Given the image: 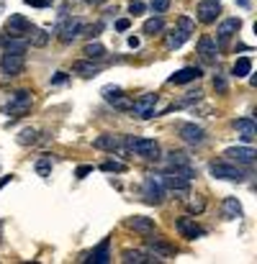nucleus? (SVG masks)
<instances>
[{
  "mask_svg": "<svg viewBox=\"0 0 257 264\" xmlns=\"http://www.w3.org/2000/svg\"><path fill=\"white\" fill-rule=\"evenodd\" d=\"M124 146H126V151H131L134 157H142V159H160V146H157V141H152V139H142V136H126L124 139Z\"/></svg>",
  "mask_w": 257,
  "mask_h": 264,
  "instance_id": "nucleus-1",
  "label": "nucleus"
},
{
  "mask_svg": "<svg viewBox=\"0 0 257 264\" xmlns=\"http://www.w3.org/2000/svg\"><path fill=\"white\" fill-rule=\"evenodd\" d=\"M8 116H13V118H21V116H26L29 111H31V90H16L13 95H11V103H8Z\"/></svg>",
  "mask_w": 257,
  "mask_h": 264,
  "instance_id": "nucleus-2",
  "label": "nucleus"
},
{
  "mask_svg": "<svg viewBox=\"0 0 257 264\" xmlns=\"http://www.w3.org/2000/svg\"><path fill=\"white\" fill-rule=\"evenodd\" d=\"M142 192H144V200H147L149 205H160V203L165 200V187H162L160 177H154V174H149V177L144 180Z\"/></svg>",
  "mask_w": 257,
  "mask_h": 264,
  "instance_id": "nucleus-3",
  "label": "nucleus"
},
{
  "mask_svg": "<svg viewBox=\"0 0 257 264\" xmlns=\"http://www.w3.org/2000/svg\"><path fill=\"white\" fill-rule=\"evenodd\" d=\"M208 169H211V174L219 177V180H231V182H242V180H244L242 169H239L236 164H229V162H213Z\"/></svg>",
  "mask_w": 257,
  "mask_h": 264,
  "instance_id": "nucleus-4",
  "label": "nucleus"
},
{
  "mask_svg": "<svg viewBox=\"0 0 257 264\" xmlns=\"http://www.w3.org/2000/svg\"><path fill=\"white\" fill-rule=\"evenodd\" d=\"M239 29H242V21H239V18H226V21H221L219 29H216V47L224 49V47L229 44V39H231Z\"/></svg>",
  "mask_w": 257,
  "mask_h": 264,
  "instance_id": "nucleus-5",
  "label": "nucleus"
},
{
  "mask_svg": "<svg viewBox=\"0 0 257 264\" xmlns=\"http://www.w3.org/2000/svg\"><path fill=\"white\" fill-rule=\"evenodd\" d=\"M157 108V93H144L136 103H131V113L139 118H152Z\"/></svg>",
  "mask_w": 257,
  "mask_h": 264,
  "instance_id": "nucleus-6",
  "label": "nucleus"
},
{
  "mask_svg": "<svg viewBox=\"0 0 257 264\" xmlns=\"http://www.w3.org/2000/svg\"><path fill=\"white\" fill-rule=\"evenodd\" d=\"M177 136L190 146H201L206 141V131L201 126H195V123H180L177 126Z\"/></svg>",
  "mask_w": 257,
  "mask_h": 264,
  "instance_id": "nucleus-7",
  "label": "nucleus"
},
{
  "mask_svg": "<svg viewBox=\"0 0 257 264\" xmlns=\"http://www.w3.org/2000/svg\"><path fill=\"white\" fill-rule=\"evenodd\" d=\"M0 70H3V75H8V77H18L26 70L24 54H3V59H0Z\"/></svg>",
  "mask_w": 257,
  "mask_h": 264,
  "instance_id": "nucleus-8",
  "label": "nucleus"
},
{
  "mask_svg": "<svg viewBox=\"0 0 257 264\" xmlns=\"http://www.w3.org/2000/svg\"><path fill=\"white\" fill-rule=\"evenodd\" d=\"M219 13H221V6L216 3V0H201L198 8H195L198 21H201V24H206V26H208V24H216Z\"/></svg>",
  "mask_w": 257,
  "mask_h": 264,
  "instance_id": "nucleus-9",
  "label": "nucleus"
},
{
  "mask_svg": "<svg viewBox=\"0 0 257 264\" xmlns=\"http://www.w3.org/2000/svg\"><path fill=\"white\" fill-rule=\"evenodd\" d=\"M93 146L95 149H101V151H116V154H126V146H124V139L121 136H113V134H103V136H98L95 141H93Z\"/></svg>",
  "mask_w": 257,
  "mask_h": 264,
  "instance_id": "nucleus-10",
  "label": "nucleus"
},
{
  "mask_svg": "<svg viewBox=\"0 0 257 264\" xmlns=\"http://www.w3.org/2000/svg\"><path fill=\"white\" fill-rule=\"evenodd\" d=\"M224 157H229L231 162H236V164H242V167H249V164H254L257 151H254L252 146H231V149L224 151Z\"/></svg>",
  "mask_w": 257,
  "mask_h": 264,
  "instance_id": "nucleus-11",
  "label": "nucleus"
},
{
  "mask_svg": "<svg viewBox=\"0 0 257 264\" xmlns=\"http://www.w3.org/2000/svg\"><path fill=\"white\" fill-rule=\"evenodd\" d=\"M160 182H162V187L165 190H170V192H175V195H180V197H188L190 195V185H188V180H183V177H177V174H162L160 177Z\"/></svg>",
  "mask_w": 257,
  "mask_h": 264,
  "instance_id": "nucleus-12",
  "label": "nucleus"
},
{
  "mask_svg": "<svg viewBox=\"0 0 257 264\" xmlns=\"http://www.w3.org/2000/svg\"><path fill=\"white\" fill-rule=\"evenodd\" d=\"M83 21L80 18H67V21H62L60 26H57V31H60V39L65 41V44H70V41H75L80 34H83Z\"/></svg>",
  "mask_w": 257,
  "mask_h": 264,
  "instance_id": "nucleus-13",
  "label": "nucleus"
},
{
  "mask_svg": "<svg viewBox=\"0 0 257 264\" xmlns=\"http://www.w3.org/2000/svg\"><path fill=\"white\" fill-rule=\"evenodd\" d=\"M198 57H201L203 64H216L219 47H216V41L211 36H201V41H198Z\"/></svg>",
  "mask_w": 257,
  "mask_h": 264,
  "instance_id": "nucleus-14",
  "label": "nucleus"
},
{
  "mask_svg": "<svg viewBox=\"0 0 257 264\" xmlns=\"http://www.w3.org/2000/svg\"><path fill=\"white\" fill-rule=\"evenodd\" d=\"M175 228H177V233L183 236V238H198V236H203V228L195 223V218H188V215H183V218H177L175 221Z\"/></svg>",
  "mask_w": 257,
  "mask_h": 264,
  "instance_id": "nucleus-15",
  "label": "nucleus"
},
{
  "mask_svg": "<svg viewBox=\"0 0 257 264\" xmlns=\"http://www.w3.org/2000/svg\"><path fill=\"white\" fill-rule=\"evenodd\" d=\"M6 29L11 31V36H13V39H24V36H26V31L31 29V21H29L26 16H11V18H8V24H6Z\"/></svg>",
  "mask_w": 257,
  "mask_h": 264,
  "instance_id": "nucleus-16",
  "label": "nucleus"
},
{
  "mask_svg": "<svg viewBox=\"0 0 257 264\" xmlns=\"http://www.w3.org/2000/svg\"><path fill=\"white\" fill-rule=\"evenodd\" d=\"M234 128H236V134H239V139H242L244 144H252L254 136H257V126H254L252 118H239V121H234Z\"/></svg>",
  "mask_w": 257,
  "mask_h": 264,
  "instance_id": "nucleus-17",
  "label": "nucleus"
},
{
  "mask_svg": "<svg viewBox=\"0 0 257 264\" xmlns=\"http://www.w3.org/2000/svg\"><path fill=\"white\" fill-rule=\"evenodd\" d=\"M147 249L154 254V259H167V256L175 254V246L162 241V238H147Z\"/></svg>",
  "mask_w": 257,
  "mask_h": 264,
  "instance_id": "nucleus-18",
  "label": "nucleus"
},
{
  "mask_svg": "<svg viewBox=\"0 0 257 264\" xmlns=\"http://www.w3.org/2000/svg\"><path fill=\"white\" fill-rule=\"evenodd\" d=\"M203 72H201V67H183V70H177L172 77H170V85H185V82H193V80H198Z\"/></svg>",
  "mask_w": 257,
  "mask_h": 264,
  "instance_id": "nucleus-19",
  "label": "nucleus"
},
{
  "mask_svg": "<svg viewBox=\"0 0 257 264\" xmlns=\"http://www.w3.org/2000/svg\"><path fill=\"white\" fill-rule=\"evenodd\" d=\"M0 44L6 47V54H26L29 49V41L26 39H6V34H0Z\"/></svg>",
  "mask_w": 257,
  "mask_h": 264,
  "instance_id": "nucleus-20",
  "label": "nucleus"
},
{
  "mask_svg": "<svg viewBox=\"0 0 257 264\" xmlns=\"http://www.w3.org/2000/svg\"><path fill=\"white\" fill-rule=\"evenodd\" d=\"M126 226L129 228H134V231H139V233H152L154 231V218H144V215H134V218H129L126 221Z\"/></svg>",
  "mask_w": 257,
  "mask_h": 264,
  "instance_id": "nucleus-21",
  "label": "nucleus"
},
{
  "mask_svg": "<svg viewBox=\"0 0 257 264\" xmlns=\"http://www.w3.org/2000/svg\"><path fill=\"white\" fill-rule=\"evenodd\" d=\"M111 241L108 238H103L101 244H98V249H93V254H90V259L88 261H93V264H108L111 261Z\"/></svg>",
  "mask_w": 257,
  "mask_h": 264,
  "instance_id": "nucleus-22",
  "label": "nucleus"
},
{
  "mask_svg": "<svg viewBox=\"0 0 257 264\" xmlns=\"http://www.w3.org/2000/svg\"><path fill=\"white\" fill-rule=\"evenodd\" d=\"M221 210H224V218L226 221H236V218H242V203L236 200V197H226L224 200V205H221Z\"/></svg>",
  "mask_w": 257,
  "mask_h": 264,
  "instance_id": "nucleus-23",
  "label": "nucleus"
},
{
  "mask_svg": "<svg viewBox=\"0 0 257 264\" xmlns=\"http://www.w3.org/2000/svg\"><path fill=\"white\" fill-rule=\"evenodd\" d=\"M26 41L31 44V47H47L49 44V34L44 31V29H36V26H31L29 31H26Z\"/></svg>",
  "mask_w": 257,
  "mask_h": 264,
  "instance_id": "nucleus-24",
  "label": "nucleus"
},
{
  "mask_svg": "<svg viewBox=\"0 0 257 264\" xmlns=\"http://www.w3.org/2000/svg\"><path fill=\"white\" fill-rule=\"evenodd\" d=\"M72 72H77V75H83V77H95V75L101 72V64H95L93 59H88V62H75V64H72Z\"/></svg>",
  "mask_w": 257,
  "mask_h": 264,
  "instance_id": "nucleus-25",
  "label": "nucleus"
},
{
  "mask_svg": "<svg viewBox=\"0 0 257 264\" xmlns=\"http://www.w3.org/2000/svg\"><path fill=\"white\" fill-rule=\"evenodd\" d=\"M121 259L126 261V264H147V261H152L144 251H139V249H126L124 254H121Z\"/></svg>",
  "mask_w": 257,
  "mask_h": 264,
  "instance_id": "nucleus-26",
  "label": "nucleus"
},
{
  "mask_svg": "<svg viewBox=\"0 0 257 264\" xmlns=\"http://www.w3.org/2000/svg\"><path fill=\"white\" fill-rule=\"evenodd\" d=\"M83 54H85L88 59L98 62V59H103V57H106V47H103V44H98V41H90V44H85Z\"/></svg>",
  "mask_w": 257,
  "mask_h": 264,
  "instance_id": "nucleus-27",
  "label": "nucleus"
},
{
  "mask_svg": "<svg viewBox=\"0 0 257 264\" xmlns=\"http://www.w3.org/2000/svg\"><path fill=\"white\" fill-rule=\"evenodd\" d=\"M185 39H188V34H183L180 29H175V31H170V34H167L165 47H167V49H180V47L185 44Z\"/></svg>",
  "mask_w": 257,
  "mask_h": 264,
  "instance_id": "nucleus-28",
  "label": "nucleus"
},
{
  "mask_svg": "<svg viewBox=\"0 0 257 264\" xmlns=\"http://www.w3.org/2000/svg\"><path fill=\"white\" fill-rule=\"evenodd\" d=\"M249 72H252V59H249V57H239V59L234 62V77L242 80V77H247Z\"/></svg>",
  "mask_w": 257,
  "mask_h": 264,
  "instance_id": "nucleus-29",
  "label": "nucleus"
},
{
  "mask_svg": "<svg viewBox=\"0 0 257 264\" xmlns=\"http://www.w3.org/2000/svg\"><path fill=\"white\" fill-rule=\"evenodd\" d=\"M167 172H170V174H177V177H183V180H188V182L195 177V169H193L190 164H170Z\"/></svg>",
  "mask_w": 257,
  "mask_h": 264,
  "instance_id": "nucleus-30",
  "label": "nucleus"
},
{
  "mask_svg": "<svg viewBox=\"0 0 257 264\" xmlns=\"http://www.w3.org/2000/svg\"><path fill=\"white\" fill-rule=\"evenodd\" d=\"M162 31H165V21H162L160 16L144 21V34H147V36H154V34H162Z\"/></svg>",
  "mask_w": 257,
  "mask_h": 264,
  "instance_id": "nucleus-31",
  "label": "nucleus"
},
{
  "mask_svg": "<svg viewBox=\"0 0 257 264\" xmlns=\"http://www.w3.org/2000/svg\"><path fill=\"white\" fill-rule=\"evenodd\" d=\"M39 141V131L36 128H24L21 134H18V144L21 146H31V144H36Z\"/></svg>",
  "mask_w": 257,
  "mask_h": 264,
  "instance_id": "nucleus-32",
  "label": "nucleus"
},
{
  "mask_svg": "<svg viewBox=\"0 0 257 264\" xmlns=\"http://www.w3.org/2000/svg\"><path fill=\"white\" fill-rule=\"evenodd\" d=\"M34 169H36L42 177H49V174H52V157H49V154H44L42 159H36Z\"/></svg>",
  "mask_w": 257,
  "mask_h": 264,
  "instance_id": "nucleus-33",
  "label": "nucleus"
},
{
  "mask_svg": "<svg viewBox=\"0 0 257 264\" xmlns=\"http://www.w3.org/2000/svg\"><path fill=\"white\" fill-rule=\"evenodd\" d=\"M101 95H103V98H106L108 103H116V100H118V98L124 95V90H121L118 85H106V87L101 90Z\"/></svg>",
  "mask_w": 257,
  "mask_h": 264,
  "instance_id": "nucleus-34",
  "label": "nucleus"
},
{
  "mask_svg": "<svg viewBox=\"0 0 257 264\" xmlns=\"http://www.w3.org/2000/svg\"><path fill=\"white\" fill-rule=\"evenodd\" d=\"M201 95H203L201 90H195V93H188V95H185L183 100H177V103H175L172 108H188V105H193V103H198V100H201Z\"/></svg>",
  "mask_w": 257,
  "mask_h": 264,
  "instance_id": "nucleus-35",
  "label": "nucleus"
},
{
  "mask_svg": "<svg viewBox=\"0 0 257 264\" xmlns=\"http://www.w3.org/2000/svg\"><path fill=\"white\" fill-rule=\"evenodd\" d=\"M177 29H180L183 34H188V36H190V34L195 31V21H190L188 16H180V18H177Z\"/></svg>",
  "mask_w": 257,
  "mask_h": 264,
  "instance_id": "nucleus-36",
  "label": "nucleus"
},
{
  "mask_svg": "<svg viewBox=\"0 0 257 264\" xmlns=\"http://www.w3.org/2000/svg\"><path fill=\"white\" fill-rule=\"evenodd\" d=\"M213 90H216L219 95H226V93H229V82L224 80V75H213Z\"/></svg>",
  "mask_w": 257,
  "mask_h": 264,
  "instance_id": "nucleus-37",
  "label": "nucleus"
},
{
  "mask_svg": "<svg viewBox=\"0 0 257 264\" xmlns=\"http://www.w3.org/2000/svg\"><path fill=\"white\" fill-rule=\"evenodd\" d=\"M167 162H170V164H190V157L183 154V151H170V154H167Z\"/></svg>",
  "mask_w": 257,
  "mask_h": 264,
  "instance_id": "nucleus-38",
  "label": "nucleus"
},
{
  "mask_svg": "<svg viewBox=\"0 0 257 264\" xmlns=\"http://www.w3.org/2000/svg\"><path fill=\"white\" fill-rule=\"evenodd\" d=\"M101 169L103 172H126V164L124 162H103Z\"/></svg>",
  "mask_w": 257,
  "mask_h": 264,
  "instance_id": "nucleus-39",
  "label": "nucleus"
},
{
  "mask_svg": "<svg viewBox=\"0 0 257 264\" xmlns=\"http://www.w3.org/2000/svg\"><path fill=\"white\" fill-rule=\"evenodd\" d=\"M188 210H190V213H203V210H206V200H203V197L188 200Z\"/></svg>",
  "mask_w": 257,
  "mask_h": 264,
  "instance_id": "nucleus-40",
  "label": "nucleus"
},
{
  "mask_svg": "<svg viewBox=\"0 0 257 264\" xmlns=\"http://www.w3.org/2000/svg\"><path fill=\"white\" fill-rule=\"evenodd\" d=\"M103 31V24H93V26H83V34L88 36V39H95L98 34Z\"/></svg>",
  "mask_w": 257,
  "mask_h": 264,
  "instance_id": "nucleus-41",
  "label": "nucleus"
},
{
  "mask_svg": "<svg viewBox=\"0 0 257 264\" xmlns=\"http://www.w3.org/2000/svg\"><path fill=\"white\" fill-rule=\"evenodd\" d=\"M149 6H152L154 13H165L170 8V0H149Z\"/></svg>",
  "mask_w": 257,
  "mask_h": 264,
  "instance_id": "nucleus-42",
  "label": "nucleus"
},
{
  "mask_svg": "<svg viewBox=\"0 0 257 264\" xmlns=\"http://www.w3.org/2000/svg\"><path fill=\"white\" fill-rule=\"evenodd\" d=\"M129 13L131 16H142L144 13V3H142V0H131V3H129Z\"/></svg>",
  "mask_w": 257,
  "mask_h": 264,
  "instance_id": "nucleus-43",
  "label": "nucleus"
},
{
  "mask_svg": "<svg viewBox=\"0 0 257 264\" xmlns=\"http://www.w3.org/2000/svg\"><path fill=\"white\" fill-rule=\"evenodd\" d=\"M113 108H118V111H131V100H129L126 95H121V98L113 103Z\"/></svg>",
  "mask_w": 257,
  "mask_h": 264,
  "instance_id": "nucleus-44",
  "label": "nucleus"
},
{
  "mask_svg": "<svg viewBox=\"0 0 257 264\" xmlns=\"http://www.w3.org/2000/svg\"><path fill=\"white\" fill-rule=\"evenodd\" d=\"M90 172H93V167H90V164H80V167L75 169V177H77V180H83V177H88Z\"/></svg>",
  "mask_w": 257,
  "mask_h": 264,
  "instance_id": "nucleus-45",
  "label": "nucleus"
},
{
  "mask_svg": "<svg viewBox=\"0 0 257 264\" xmlns=\"http://www.w3.org/2000/svg\"><path fill=\"white\" fill-rule=\"evenodd\" d=\"M70 77H67V72H57L54 77H52V85H65Z\"/></svg>",
  "mask_w": 257,
  "mask_h": 264,
  "instance_id": "nucleus-46",
  "label": "nucleus"
},
{
  "mask_svg": "<svg viewBox=\"0 0 257 264\" xmlns=\"http://www.w3.org/2000/svg\"><path fill=\"white\" fill-rule=\"evenodd\" d=\"M129 26H131L129 18H118V21H116V31H129Z\"/></svg>",
  "mask_w": 257,
  "mask_h": 264,
  "instance_id": "nucleus-47",
  "label": "nucleus"
},
{
  "mask_svg": "<svg viewBox=\"0 0 257 264\" xmlns=\"http://www.w3.org/2000/svg\"><path fill=\"white\" fill-rule=\"evenodd\" d=\"M26 3H29V6H34V8H47V6H49L47 0H26Z\"/></svg>",
  "mask_w": 257,
  "mask_h": 264,
  "instance_id": "nucleus-48",
  "label": "nucleus"
},
{
  "mask_svg": "<svg viewBox=\"0 0 257 264\" xmlns=\"http://www.w3.org/2000/svg\"><path fill=\"white\" fill-rule=\"evenodd\" d=\"M139 44H142V41H139L136 36H129V47H131V49H139Z\"/></svg>",
  "mask_w": 257,
  "mask_h": 264,
  "instance_id": "nucleus-49",
  "label": "nucleus"
},
{
  "mask_svg": "<svg viewBox=\"0 0 257 264\" xmlns=\"http://www.w3.org/2000/svg\"><path fill=\"white\" fill-rule=\"evenodd\" d=\"M11 180H13V177H0V190H3V187H6Z\"/></svg>",
  "mask_w": 257,
  "mask_h": 264,
  "instance_id": "nucleus-50",
  "label": "nucleus"
},
{
  "mask_svg": "<svg viewBox=\"0 0 257 264\" xmlns=\"http://www.w3.org/2000/svg\"><path fill=\"white\" fill-rule=\"evenodd\" d=\"M236 6H242V8H249V0H236Z\"/></svg>",
  "mask_w": 257,
  "mask_h": 264,
  "instance_id": "nucleus-51",
  "label": "nucleus"
},
{
  "mask_svg": "<svg viewBox=\"0 0 257 264\" xmlns=\"http://www.w3.org/2000/svg\"><path fill=\"white\" fill-rule=\"evenodd\" d=\"M88 3H90V6H103L106 0H88Z\"/></svg>",
  "mask_w": 257,
  "mask_h": 264,
  "instance_id": "nucleus-52",
  "label": "nucleus"
},
{
  "mask_svg": "<svg viewBox=\"0 0 257 264\" xmlns=\"http://www.w3.org/2000/svg\"><path fill=\"white\" fill-rule=\"evenodd\" d=\"M216 3H219V0H216Z\"/></svg>",
  "mask_w": 257,
  "mask_h": 264,
  "instance_id": "nucleus-53",
  "label": "nucleus"
},
{
  "mask_svg": "<svg viewBox=\"0 0 257 264\" xmlns=\"http://www.w3.org/2000/svg\"><path fill=\"white\" fill-rule=\"evenodd\" d=\"M47 3H49V0H47Z\"/></svg>",
  "mask_w": 257,
  "mask_h": 264,
  "instance_id": "nucleus-54",
  "label": "nucleus"
}]
</instances>
